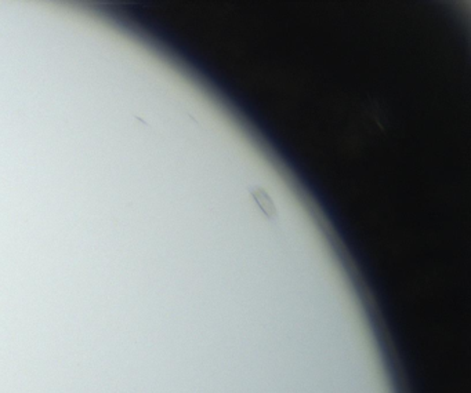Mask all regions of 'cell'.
<instances>
[{"label": "cell", "mask_w": 471, "mask_h": 393, "mask_svg": "<svg viewBox=\"0 0 471 393\" xmlns=\"http://www.w3.org/2000/svg\"><path fill=\"white\" fill-rule=\"evenodd\" d=\"M250 196L255 199L256 204L259 206V209L264 213L268 219H275L278 217V210H276L275 204L270 198V194L264 188L261 186H250L249 188Z\"/></svg>", "instance_id": "obj_1"}]
</instances>
